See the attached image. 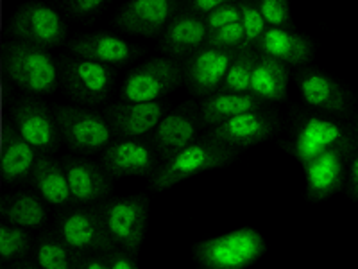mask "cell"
<instances>
[{"mask_svg": "<svg viewBox=\"0 0 358 269\" xmlns=\"http://www.w3.org/2000/svg\"><path fill=\"white\" fill-rule=\"evenodd\" d=\"M289 88V65L260 54L252 70L251 92L265 102L285 101Z\"/></svg>", "mask_w": 358, "mask_h": 269, "instance_id": "obj_27", "label": "cell"}, {"mask_svg": "<svg viewBox=\"0 0 358 269\" xmlns=\"http://www.w3.org/2000/svg\"><path fill=\"white\" fill-rule=\"evenodd\" d=\"M104 4H106V0H65L70 15L81 18L95 15L97 11H101Z\"/></svg>", "mask_w": 358, "mask_h": 269, "instance_id": "obj_36", "label": "cell"}, {"mask_svg": "<svg viewBox=\"0 0 358 269\" xmlns=\"http://www.w3.org/2000/svg\"><path fill=\"white\" fill-rule=\"evenodd\" d=\"M357 133H358V118H357Z\"/></svg>", "mask_w": 358, "mask_h": 269, "instance_id": "obj_42", "label": "cell"}, {"mask_svg": "<svg viewBox=\"0 0 358 269\" xmlns=\"http://www.w3.org/2000/svg\"><path fill=\"white\" fill-rule=\"evenodd\" d=\"M278 118L273 111L255 110L233 117L226 123L213 126L208 130V137L217 142H222L233 149H245V147L257 146L264 140L271 139L276 131Z\"/></svg>", "mask_w": 358, "mask_h": 269, "instance_id": "obj_16", "label": "cell"}, {"mask_svg": "<svg viewBox=\"0 0 358 269\" xmlns=\"http://www.w3.org/2000/svg\"><path fill=\"white\" fill-rule=\"evenodd\" d=\"M110 258V269H140L136 261H134V255H129L124 249H115L108 255Z\"/></svg>", "mask_w": 358, "mask_h": 269, "instance_id": "obj_38", "label": "cell"}, {"mask_svg": "<svg viewBox=\"0 0 358 269\" xmlns=\"http://www.w3.org/2000/svg\"><path fill=\"white\" fill-rule=\"evenodd\" d=\"M242 11V25L245 31V45L255 47L262 34L267 31V22H265L264 15H262L260 8H258L257 0H238Z\"/></svg>", "mask_w": 358, "mask_h": 269, "instance_id": "obj_32", "label": "cell"}, {"mask_svg": "<svg viewBox=\"0 0 358 269\" xmlns=\"http://www.w3.org/2000/svg\"><path fill=\"white\" fill-rule=\"evenodd\" d=\"M101 163L111 178H152L162 165L152 144L142 139L115 140L102 151Z\"/></svg>", "mask_w": 358, "mask_h": 269, "instance_id": "obj_12", "label": "cell"}, {"mask_svg": "<svg viewBox=\"0 0 358 269\" xmlns=\"http://www.w3.org/2000/svg\"><path fill=\"white\" fill-rule=\"evenodd\" d=\"M204 20H206V25L210 31H215V29L224 27V25L242 22L241 6H238V2L220 6V8L213 9L212 13H208L206 17H204Z\"/></svg>", "mask_w": 358, "mask_h": 269, "instance_id": "obj_35", "label": "cell"}, {"mask_svg": "<svg viewBox=\"0 0 358 269\" xmlns=\"http://www.w3.org/2000/svg\"><path fill=\"white\" fill-rule=\"evenodd\" d=\"M303 101L315 110L348 115L351 110V95L331 76L317 69H301L296 76Z\"/></svg>", "mask_w": 358, "mask_h": 269, "instance_id": "obj_18", "label": "cell"}, {"mask_svg": "<svg viewBox=\"0 0 358 269\" xmlns=\"http://www.w3.org/2000/svg\"><path fill=\"white\" fill-rule=\"evenodd\" d=\"M99 214L113 244L136 257L145 237L149 200L145 196L117 198L99 205Z\"/></svg>", "mask_w": 358, "mask_h": 269, "instance_id": "obj_5", "label": "cell"}, {"mask_svg": "<svg viewBox=\"0 0 358 269\" xmlns=\"http://www.w3.org/2000/svg\"><path fill=\"white\" fill-rule=\"evenodd\" d=\"M236 50L204 45L183 63L185 85L197 97H208L222 88Z\"/></svg>", "mask_w": 358, "mask_h": 269, "instance_id": "obj_14", "label": "cell"}, {"mask_svg": "<svg viewBox=\"0 0 358 269\" xmlns=\"http://www.w3.org/2000/svg\"><path fill=\"white\" fill-rule=\"evenodd\" d=\"M0 69L4 78L27 95L54 94L59 85V69L49 50L25 41L2 43Z\"/></svg>", "mask_w": 358, "mask_h": 269, "instance_id": "obj_1", "label": "cell"}, {"mask_svg": "<svg viewBox=\"0 0 358 269\" xmlns=\"http://www.w3.org/2000/svg\"><path fill=\"white\" fill-rule=\"evenodd\" d=\"M108 255H85L81 264H79V269H110Z\"/></svg>", "mask_w": 358, "mask_h": 269, "instance_id": "obj_40", "label": "cell"}, {"mask_svg": "<svg viewBox=\"0 0 358 269\" xmlns=\"http://www.w3.org/2000/svg\"><path fill=\"white\" fill-rule=\"evenodd\" d=\"M31 181L36 188L38 196L45 203L59 208L73 203L63 162H57V160L50 158L49 155H38L33 174H31Z\"/></svg>", "mask_w": 358, "mask_h": 269, "instance_id": "obj_26", "label": "cell"}, {"mask_svg": "<svg viewBox=\"0 0 358 269\" xmlns=\"http://www.w3.org/2000/svg\"><path fill=\"white\" fill-rule=\"evenodd\" d=\"M178 13L179 0H129L118 11L115 24L124 33L158 36Z\"/></svg>", "mask_w": 358, "mask_h": 269, "instance_id": "obj_15", "label": "cell"}, {"mask_svg": "<svg viewBox=\"0 0 358 269\" xmlns=\"http://www.w3.org/2000/svg\"><path fill=\"white\" fill-rule=\"evenodd\" d=\"M31 249V237L25 228L0 224V258L2 262H20Z\"/></svg>", "mask_w": 358, "mask_h": 269, "instance_id": "obj_31", "label": "cell"}, {"mask_svg": "<svg viewBox=\"0 0 358 269\" xmlns=\"http://www.w3.org/2000/svg\"><path fill=\"white\" fill-rule=\"evenodd\" d=\"M268 27L294 29L289 0H257Z\"/></svg>", "mask_w": 358, "mask_h": 269, "instance_id": "obj_34", "label": "cell"}, {"mask_svg": "<svg viewBox=\"0 0 358 269\" xmlns=\"http://www.w3.org/2000/svg\"><path fill=\"white\" fill-rule=\"evenodd\" d=\"M208 34H210V29L204 17L185 9V11H179L163 31L159 47L169 57L185 62L192 54L203 49L208 41Z\"/></svg>", "mask_w": 358, "mask_h": 269, "instance_id": "obj_20", "label": "cell"}, {"mask_svg": "<svg viewBox=\"0 0 358 269\" xmlns=\"http://www.w3.org/2000/svg\"><path fill=\"white\" fill-rule=\"evenodd\" d=\"M6 34L11 40L50 49L65 43L66 24L62 15L49 4L31 0L15 11L6 27Z\"/></svg>", "mask_w": 358, "mask_h": 269, "instance_id": "obj_6", "label": "cell"}, {"mask_svg": "<svg viewBox=\"0 0 358 269\" xmlns=\"http://www.w3.org/2000/svg\"><path fill=\"white\" fill-rule=\"evenodd\" d=\"M201 126L199 104L194 102H185L183 106L165 113L151 134V144L162 163L196 142Z\"/></svg>", "mask_w": 358, "mask_h": 269, "instance_id": "obj_13", "label": "cell"}, {"mask_svg": "<svg viewBox=\"0 0 358 269\" xmlns=\"http://www.w3.org/2000/svg\"><path fill=\"white\" fill-rule=\"evenodd\" d=\"M267 249L264 237L252 228H238L194 246V255L204 269H248Z\"/></svg>", "mask_w": 358, "mask_h": 269, "instance_id": "obj_3", "label": "cell"}, {"mask_svg": "<svg viewBox=\"0 0 358 269\" xmlns=\"http://www.w3.org/2000/svg\"><path fill=\"white\" fill-rule=\"evenodd\" d=\"M40 153L22 139L11 118L0 123V176L6 184L17 185L31 179Z\"/></svg>", "mask_w": 358, "mask_h": 269, "instance_id": "obj_19", "label": "cell"}, {"mask_svg": "<svg viewBox=\"0 0 358 269\" xmlns=\"http://www.w3.org/2000/svg\"><path fill=\"white\" fill-rule=\"evenodd\" d=\"M185 81L183 65L174 57H152L127 74L120 88L126 102H152L174 92Z\"/></svg>", "mask_w": 358, "mask_h": 269, "instance_id": "obj_7", "label": "cell"}, {"mask_svg": "<svg viewBox=\"0 0 358 269\" xmlns=\"http://www.w3.org/2000/svg\"><path fill=\"white\" fill-rule=\"evenodd\" d=\"M0 214L9 224L20 228H36L47 221V210L40 196L33 192H17L2 200Z\"/></svg>", "mask_w": 358, "mask_h": 269, "instance_id": "obj_28", "label": "cell"}, {"mask_svg": "<svg viewBox=\"0 0 358 269\" xmlns=\"http://www.w3.org/2000/svg\"><path fill=\"white\" fill-rule=\"evenodd\" d=\"M346 179H348V192H350V196L358 201V153L351 156Z\"/></svg>", "mask_w": 358, "mask_h": 269, "instance_id": "obj_39", "label": "cell"}, {"mask_svg": "<svg viewBox=\"0 0 358 269\" xmlns=\"http://www.w3.org/2000/svg\"><path fill=\"white\" fill-rule=\"evenodd\" d=\"M231 2H238V0H185V9L201 15V17H206L208 13H212L213 9L224 4H231Z\"/></svg>", "mask_w": 358, "mask_h": 269, "instance_id": "obj_37", "label": "cell"}, {"mask_svg": "<svg viewBox=\"0 0 358 269\" xmlns=\"http://www.w3.org/2000/svg\"><path fill=\"white\" fill-rule=\"evenodd\" d=\"M258 54L280 60L289 67H306L313 57V43L305 34L294 29L267 27L260 40L255 43Z\"/></svg>", "mask_w": 358, "mask_h": 269, "instance_id": "obj_24", "label": "cell"}, {"mask_svg": "<svg viewBox=\"0 0 358 269\" xmlns=\"http://www.w3.org/2000/svg\"><path fill=\"white\" fill-rule=\"evenodd\" d=\"M11 123L22 139L36 149L40 155H50L62 142L56 115L45 102L34 95L18 99L11 108Z\"/></svg>", "mask_w": 358, "mask_h": 269, "instance_id": "obj_9", "label": "cell"}, {"mask_svg": "<svg viewBox=\"0 0 358 269\" xmlns=\"http://www.w3.org/2000/svg\"><path fill=\"white\" fill-rule=\"evenodd\" d=\"M206 45L226 50L242 49L245 45L244 25H242V22H236V24L224 25V27L215 29V31H210Z\"/></svg>", "mask_w": 358, "mask_h": 269, "instance_id": "obj_33", "label": "cell"}, {"mask_svg": "<svg viewBox=\"0 0 358 269\" xmlns=\"http://www.w3.org/2000/svg\"><path fill=\"white\" fill-rule=\"evenodd\" d=\"M353 146L351 134L342 124L330 120V118L308 117L303 120L297 130L296 137L290 144V151L305 165L330 149H337L350 156Z\"/></svg>", "mask_w": 358, "mask_h": 269, "instance_id": "obj_11", "label": "cell"}, {"mask_svg": "<svg viewBox=\"0 0 358 269\" xmlns=\"http://www.w3.org/2000/svg\"><path fill=\"white\" fill-rule=\"evenodd\" d=\"M104 117L118 139H143L152 134L165 117V104L152 102H115L104 108Z\"/></svg>", "mask_w": 358, "mask_h": 269, "instance_id": "obj_17", "label": "cell"}, {"mask_svg": "<svg viewBox=\"0 0 358 269\" xmlns=\"http://www.w3.org/2000/svg\"><path fill=\"white\" fill-rule=\"evenodd\" d=\"M236 153L238 151L233 147L204 134L203 139H197L196 142L185 147L183 151L163 162L158 172L151 178V187L158 192L167 191L197 174L226 167L236 158Z\"/></svg>", "mask_w": 358, "mask_h": 269, "instance_id": "obj_2", "label": "cell"}, {"mask_svg": "<svg viewBox=\"0 0 358 269\" xmlns=\"http://www.w3.org/2000/svg\"><path fill=\"white\" fill-rule=\"evenodd\" d=\"M62 162L73 203L90 205L108 196L111 191V176L106 169L81 156H65Z\"/></svg>", "mask_w": 358, "mask_h": 269, "instance_id": "obj_21", "label": "cell"}, {"mask_svg": "<svg viewBox=\"0 0 358 269\" xmlns=\"http://www.w3.org/2000/svg\"><path fill=\"white\" fill-rule=\"evenodd\" d=\"M34 257L43 269H79L85 255L73 251L59 235H45L38 241Z\"/></svg>", "mask_w": 358, "mask_h": 269, "instance_id": "obj_29", "label": "cell"}, {"mask_svg": "<svg viewBox=\"0 0 358 269\" xmlns=\"http://www.w3.org/2000/svg\"><path fill=\"white\" fill-rule=\"evenodd\" d=\"M52 110L62 139L65 140L70 151L78 155H94L104 151L115 137L104 113L63 104H56Z\"/></svg>", "mask_w": 358, "mask_h": 269, "instance_id": "obj_4", "label": "cell"}, {"mask_svg": "<svg viewBox=\"0 0 358 269\" xmlns=\"http://www.w3.org/2000/svg\"><path fill=\"white\" fill-rule=\"evenodd\" d=\"M258 56H260L258 50L251 45H244L242 49L236 50L220 90L224 92H251L252 70L257 65Z\"/></svg>", "mask_w": 358, "mask_h": 269, "instance_id": "obj_30", "label": "cell"}, {"mask_svg": "<svg viewBox=\"0 0 358 269\" xmlns=\"http://www.w3.org/2000/svg\"><path fill=\"white\" fill-rule=\"evenodd\" d=\"M113 69L86 57H62L59 78L73 101L81 104H101L110 95Z\"/></svg>", "mask_w": 358, "mask_h": 269, "instance_id": "obj_10", "label": "cell"}, {"mask_svg": "<svg viewBox=\"0 0 358 269\" xmlns=\"http://www.w3.org/2000/svg\"><path fill=\"white\" fill-rule=\"evenodd\" d=\"M11 269H43L40 268L38 264H29V262H17V264H13Z\"/></svg>", "mask_w": 358, "mask_h": 269, "instance_id": "obj_41", "label": "cell"}, {"mask_svg": "<svg viewBox=\"0 0 358 269\" xmlns=\"http://www.w3.org/2000/svg\"><path fill=\"white\" fill-rule=\"evenodd\" d=\"M265 101L252 94V92H224L219 90L215 94L203 97L199 102V115L203 126H219L229 118L238 117L248 111L262 110Z\"/></svg>", "mask_w": 358, "mask_h": 269, "instance_id": "obj_25", "label": "cell"}, {"mask_svg": "<svg viewBox=\"0 0 358 269\" xmlns=\"http://www.w3.org/2000/svg\"><path fill=\"white\" fill-rule=\"evenodd\" d=\"M57 235L79 255H108L115 251L99 208H70L57 221Z\"/></svg>", "mask_w": 358, "mask_h": 269, "instance_id": "obj_8", "label": "cell"}, {"mask_svg": "<svg viewBox=\"0 0 358 269\" xmlns=\"http://www.w3.org/2000/svg\"><path fill=\"white\" fill-rule=\"evenodd\" d=\"M346 156V153L330 149L303 165L306 178V198L310 201L328 200L344 187Z\"/></svg>", "mask_w": 358, "mask_h": 269, "instance_id": "obj_22", "label": "cell"}, {"mask_svg": "<svg viewBox=\"0 0 358 269\" xmlns=\"http://www.w3.org/2000/svg\"><path fill=\"white\" fill-rule=\"evenodd\" d=\"M69 49L76 56L108 67L127 65L138 54L134 45L111 33L83 34L69 41Z\"/></svg>", "mask_w": 358, "mask_h": 269, "instance_id": "obj_23", "label": "cell"}]
</instances>
